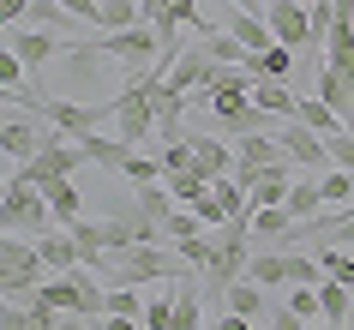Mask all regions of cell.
<instances>
[{
    "label": "cell",
    "instance_id": "cell-5",
    "mask_svg": "<svg viewBox=\"0 0 354 330\" xmlns=\"http://www.w3.org/2000/svg\"><path fill=\"white\" fill-rule=\"evenodd\" d=\"M156 48H162V42H156V30H150V24H132V30H109V37H102V55L120 60L132 78H150Z\"/></svg>",
    "mask_w": 354,
    "mask_h": 330
},
{
    "label": "cell",
    "instance_id": "cell-20",
    "mask_svg": "<svg viewBox=\"0 0 354 330\" xmlns=\"http://www.w3.org/2000/svg\"><path fill=\"white\" fill-rule=\"evenodd\" d=\"M228 30L246 42V55H264V48H277V37H270V24L259 19V12H241V6H228Z\"/></svg>",
    "mask_w": 354,
    "mask_h": 330
},
{
    "label": "cell",
    "instance_id": "cell-16",
    "mask_svg": "<svg viewBox=\"0 0 354 330\" xmlns=\"http://www.w3.org/2000/svg\"><path fill=\"white\" fill-rule=\"evenodd\" d=\"M78 150H84V163H91V168H114V174H120V168H127V156H132L127 138H102V132H84V138H78Z\"/></svg>",
    "mask_w": 354,
    "mask_h": 330
},
{
    "label": "cell",
    "instance_id": "cell-6",
    "mask_svg": "<svg viewBox=\"0 0 354 330\" xmlns=\"http://www.w3.org/2000/svg\"><path fill=\"white\" fill-rule=\"evenodd\" d=\"M6 48H12V55L24 60L30 84H37V78L48 73V66H60V55H66V42H60L55 30H37V24H30V30H12V37H6Z\"/></svg>",
    "mask_w": 354,
    "mask_h": 330
},
{
    "label": "cell",
    "instance_id": "cell-17",
    "mask_svg": "<svg viewBox=\"0 0 354 330\" xmlns=\"http://www.w3.org/2000/svg\"><path fill=\"white\" fill-rule=\"evenodd\" d=\"M324 66L330 73H342L354 84V19H336L330 24V42H324Z\"/></svg>",
    "mask_w": 354,
    "mask_h": 330
},
{
    "label": "cell",
    "instance_id": "cell-32",
    "mask_svg": "<svg viewBox=\"0 0 354 330\" xmlns=\"http://www.w3.org/2000/svg\"><path fill=\"white\" fill-rule=\"evenodd\" d=\"M132 24H145L138 19V0H102V19H96L102 37H109V30H132Z\"/></svg>",
    "mask_w": 354,
    "mask_h": 330
},
{
    "label": "cell",
    "instance_id": "cell-13",
    "mask_svg": "<svg viewBox=\"0 0 354 330\" xmlns=\"http://www.w3.org/2000/svg\"><path fill=\"white\" fill-rule=\"evenodd\" d=\"M42 199H48V210H55L60 228H73V222L84 217V192H78L73 174H60V181H42Z\"/></svg>",
    "mask_w": 354,
    "mask_h": 330
},
{
    "label": "cell",
    "instance_id": "cell-23",
    "mask_svg": "<svg viewBox=\"0 0 354 330\" xmlns=\"http://www.w3.org/2000/svg\"><path fill=\"white\" fill-rule=\"evenodd\" d=\"M246 276L259 288H288V253H252L246 258Z\"/></svg>",
    "mask_w": 354,
    "mask_h": 330
},
{
    "label": "cell",
    "instance_id": "cell-19",
    "mask_svg": "<svg viewBox=\"0 0 354 330\" xmlns=\"http://www.w3.org/2000/svg\"><path fill=\"white\" fill-rule=\"evenodd\" d=\"M223 306L228 312H241V318H270V300H264V288L252 282V276H241V282H228V294H223Z\"/></svg>",
    "mask_w": 354,
    "mask_h": 330
},
{
    "label": "cell",
    "instance_id": "cell-8",
    "mask_svg": "<svg viewBox=\"0 0 354 330\" xmlns=\"http://www.w3.org/2000/svg\"><path fill=\"white\" fill-rule=\"evenodd\" d=\"M264 24H270V37H277L282 48H306V37H313L306 0H270V6H264Z\"/></svg>",
    "mask_w": 354,
    "mask_h": 330
},
{
    "label": "cell",
    "instance_id": "cell-12",
    "mask_svg": "<svg viewBox=\"0 0 354 330\" xmlns=\"http://www.w3.org/2000/svg\"><path fill=\"white\" fill-rule=\"evenodd\" d=\"M37 258L48 264V276H60V271H78L84 258H78V240H73V228H48V235H37Z\"/></svg>",
    "mask_w": 354,
    "mask_h": 330
},
{
    "label": "cell",
    "instance_id": "cell-30",
    "mask_svg": "<svg viewBox=\"0 0 354 330\" xmlns=\"http://www.w3.org/2000/svg\"><path fill=\"white\" fill-rule=\"evenodd\" d=\"M168 192H174V204H180V210H192V204H198V199H205V192H210V181H205V174H198V168H187V174H168Z\"/></svg>",
    "mask_w": 354,
    "mask_h": 330
},
{
    "label": "cell",
    "instance_id": "cell-14",
    "mask_svg": "<svg viewBox=\"0 0 354 330\" xmlns=\"http://www.w3.org/2000/svg\"><path fill=\"white\" fill-rule=\"evenodd\" d=\"M205 324V288H198V276H180L174 282V318L168 330H198Z\"/></svg>",
    "mask_w": 354,
    "mask_h": 330
},
{
    "label": "cell",
    "instance_id": "cell-2",
    "mask_svg": "<svg viewBox=\"0 0 354 330\" xmlns=\"http://www.w3.org/2000/svg\"><path fill=\"white\" fill-rule=\"evenodd\" d=\"M78 168H84V150H78V138H66V132H48L37 156L12 168V181H19V186H42V181H60V174H78ZM12 181H6V186H12Z\"/></svg>",
    "mask_w": 354,
    "mask_h": 330
},
{
    "label": "cell",
    "instance_id": "cell-49",
    "mask_svg": "<svg viewBox=\"0 0 354 330\" xmlns=\"http://www.w3.org/2000/svg\"><path fill=\"white\" fill-rule=\"evenodd\" d=\"M342 330H354V318H348V324H342Z\"/></svg>",
    "mask_w": 354,
    "mask_h": 330
},
{
    "label": "cell",
    "instance_id": "cell-7",
    "mask_svg": "<svg viewBox=\"0 0 354 330\" xmlns=\"http://www.w3.org/2000/svg\"><path fill=\"white\" fill-rule=\"evenodd\" d=\"M42 138H48V132H42L30 114H19V109H6V114H0V156H6L12 168L30 163V156L42 150Z\"/></svg>",
    "mask_w": 354,
    "mask_h": 330
},
{
    "label": "cell",
    "instance_id": "cell-26",
    "mask_svg": "<svg viewBox=\"0 0 354 330\" xmlns=\"http://www.w3.org/2000/svg\"><path fill=\"white\" fill-rule=\"evenodd\" d=\"M282 204H288V217H295V222H313L318 210H324V192H318V181H288V199H282Z\"/></svg>",
    "mask_w": 354,
    "mask_h": 330
},
{
    "label": "cell",
    "instance_id": "cell-24",
    "mask_svg": "<svg viewBox=\"0 0 354 330\" xmlns=\"http://www.w3.org/2000/svg\"><path fill=\"white\" fill-rule=\"evenodd\" d=\"M295 60H300V48H264V55H252L246 60V66H252V78H282V84H288V78H295Z\"/></svg>",
    "mask_w": 354,
    "mask_h": 330
},
{
    "label": "cell",
    "instance_id": "cell-41",
    "mask_svg": "<svg viewBox=\"0 0 354 330\" xmlns=\"http://www.w3.org/2000/svg\"><path fill=\"white\" fill-rule=\"evenodd\" d=\"M60 6H66L73 19H84V24H96V19H102V0H60Z\"/></svg>",
    "mask_w": 354,
    "mask_h": 330
},
{
    "label": "cell",
    "instance_id": "cell-33",
    "mask_svg": "<svg viewBox=\"0 0 354 330\" xmlns=\"http://www.w3.org/2000/svg\"><path fill=\"white\" fill-rule=\"evenodd\" d=\"M318 102H330V109L342 114V109L354 102V84H348L342 73H330V66H318Z\"/></svg>",
    "mask_w": 354,
    "mask_h": 330
},
{
    "label": "cell",
    "instance_id": "cell-47",
    "mask_svg": "<svg viewBox=\"0 0 354 330\" xmlns=\"http://www.w3.org/2000/svg\"><path fill=\"white\" fill-rule=\"evenodd\" d=\"M6 181H12V174H6V156H0V199H6Z\"/></svg>",
    "mask_w": 354,
    "mask_h": 330
},
{
    "label": "cell",
    "instance_id": "cell-25",
    "mask_svg": "<svg viewBox=\"0 0 354 330\" xmlns=\"http://www.w3.org/2000/svg\"><path fill=\"white\" fill-rule=\"evenodd\" d=\"M295 120H300V127H313L318 138H330V132H342V114H336L330 102H318V96H300Z\"/></svg>",
    "mask_w": 354,
    "mask_h": 330
},
{
    "label": "cell",
    "instance_id": "cell-39",
    "mask_svg": "<svg viewBox=\"0 0 354 330\" xmlns=\"http://www.w3.org/2000/svg\"><path fill=\"white\" fill-rule=\"evenodd\" d=\"M174 253L187 258V264H192V271H198V276L210 271V235H192V240H174Z\"/></svg>",
    "mask_w": 354,
    "mask_h": 330
},
{
    "label": "cell",
    "instance_id": "cell-27",
    "mask_svg": "<svg viewBox=\"0 0 354 330\" xmlns=\"http://www.w3.org/2000/svg\"><path fill=\"white\" fill-rule=\"evenodd\" d=\"M120 174H127V186H162V181H168V174H162V156H156V150H132Z\"/></svg>",
    "mask_w": 354,
    "mask_h": 330
},
{
    "label": "cell",
    "instance_id": "cell-48",
    "mask_svg": "<svg viewBox=\"0 0 354 330\" xmlns=\"http://www.w3.org/2000/svg\"><path fill=\"white\" fill-rule=\"evenodd\" d=\"M342 127H348V132H354V102H348V109H342Z\"/></svg>",
    "mask_w": 354,
    "mask_h": 330
},
{
    "label": "cell",
    "instance_id": "cell-22",
    "mask_svg": "<svg viewBox=\"0 0 354 330\" xmlns=\"http://www.w3.org/2000/svg\"><path fill=\"white\" fill-rule=\"evenodd\" d=\"M318 306H324V324L342 330L354 318V288H342L336 276H324V282H318Z\"/></svg>",
    "mask_w": 354,
    "mask_h": 330
},
{
    "label": "cell",
    "instance_id": "cell-10",
    "mask_svg": "<svg viewBox=\"0 0 354 330\" xmlns=\"http://www.w3.org/2000/svg\"><path fill=\"white\" fill-rule=\"evenodd\" d=\"M168 84H174V91H210V84H216V60L205 55V48H180V60H174V66H168Z\"/></svg>",
    "mask_w": 354,
    "mask_h": 330
},
{
    "label": "cell",
    "instance_id": "cell-21",
    "mask_svg": "<svg viewBox=\"0 0 354 330\" xmlns=\"http://www.w3.org/2000/svg\"><path fill=\"white\" fill-rule=\"evenodd\" d=\"M234 156H241V163H252V168L288 163V150H282V138H277V132H246L241 145H234Z\"/></svg>",
    "mask_w": 354,
    "mask_h": 330
},
{
    "label": "cell",
    "instance_id": "cell-45",
    "mask_svg": "<svg viewBox=\"0 0 354 330\" xmlns=\"http://www.w3.org/2000/svg\"><path fill=\"white\" fill-rule=\"evenodd\" d=\"M55 330H91V318H84V312H60Z\"/></svg>",
    "mask_w": 354,
    "mask_h": 330
},
{
    "label": "cell",
    "instance_id": "cell-37",
    "mask_svg": "<svg viewBox=\"0 0 354 330\" xmlns=\"http://www.w3.org/2000/svg\"><path fill=\"white\" fill-rule=\"evenodd\" d=\"M156 156H162V174H187V168H192V132H187V138H174V145H162Z\"/></svg>",
    "mask_w": 354,
    "mask_h": 330
},
{
    "label": "cell",
    "instance_id": "cell-38",
    "mask_svg": "<svg viewBox=\"0 0 354 330\" xmlns=\"http://www.w3.org/2000/svg\"><path fill=\"white\" fill-rule=\"evenodd\" d=\"M288 282H300V288H318V282H324V264H318V258L288 253Z\"/></svg>",
    "mask_w": 354,
    "mask_h": 330
},
{
    "label": "cell",
    "instance_id": "cell-40",
    "mask_svg": "<svg viewBox=\"0 0 354 330\" xmlns=\"http://www.w3.org/2000/svg\"><path fill=\"white\" fill-rule=\"evenodd\" d=\"M91 330H145V318H127V312H102V318H91Z\"/></svg>",
    "mask_w": 354,
    "mask_h": 330
},
{
    "label": "cell",
    "instance_id": "cell-3",
    "mask_svg": "<svg viewBox=\"0 0 354 330\" xmlns=\"http://www.w3.org/2000/svg\"><path fill=\"white\" fill-rule=\"evenodd\" d=\"M114 138H127L132 150H150V138H156V102H150V84H138V78L114 96Z\"/></svg>",
    "mask_w": 354,
    "mask_h": 330
},
{
    "label": "cell",
    "instance_id": "cell-28",
    "mask_svg": "<svg viewBox=\"0 0 354 330\" xmlns=\"http://www.w3.org/2000/svg\"><path fill=\"white\" fill-rule=\"evenodd\" d=\"M24 19L37 24V30H73V24H84V19H73V12H66V6H60V0H30V12H24Z\"/></svg>",
    "mask_w": 354,
    "mask_h": 330
},
{
    "label": "cell",
    "instance_id": "cell-43",
    "mask_svg": "<svg viewBox=\"0 0 354 330\" xmlns=\"http://www.w3.org/2000/svg\"><path fill=\"white\" fill-rule=\"evenodd\" d=\"M24 12H30V0H0V30H6L12 19H24Z\"/></svg>",
    "mask_w": 354,
    "mask_h": 330
},
{
    "label": "cell",
    "instance_id": "cell-34",
    "mask_svg": "<svg viewBox=\"0 0 354 330\" xmlns=\"http://www.w3.org/2000/svg\"><path fill=\"white\" fill-rule=\"evenodd\" d=\"M288 306H295V318L300 324H324V306H318V288H288Z\"/></svg>",
    "mask_w": 354,
    "mask_h": 330
},
{
    "label": "cell",
    "instance_id": "cell-44",
    "mask_svg": "<svg viewBox=\"0 0 354 330\" xmlns=\"http://www.w3.org/2000/svg\"><path fill=\"white\" fill-rule=\"evenodd\" d=\"M210 330H259V324H252V318H241V312H228V306H223V318H216Z\"/></svg>",
    "mask_w": 354,
    "mask_h": 330
},
{
    "label": "cell",
    "instance_id": "cell-46",
    "mask_svg": "<svg viewBox=\"0 0 354 330\" xmlns=\"http://www.w3.org/2000/svg\"><path fill=\"white\" fill-rule=\"evenodd\" d=\"M6 109H19V91H6V84H0V114Z\"/></svg>",
    "mask_w": 354,
    "mask_h": 330
},
{
    "label": "cell",
    "instance_id": "cell-18",
    "mask_svg": "<svg viewBox=\"0 0 354 330\" xmlns=\"http://www.w3.org/2000/svg\"><path fill=\"white\" fill-rule=\"evenodd\" d=\"M252 102H259L264 114H282V120H295V109H300V96L288 91V84H282V78H252Z\"/></svg>",
    "mask_w": 354,
    "mask_h": 330
},
{
    "label": "cell",
    "instance_id": "cell-11",
    "mask_svg": "<svg viewBox=\"0 0 354 330\" xmlns=\"http://www.w3.org/2000/svg\"><path fill=\"white\" fill-rule=\"evenodd\" d=\"M192 168L205 174V181H228L234 174V150L223 138H210V132H192Z\"/></svg>",
    "mask_w": 354,
    "mask_h": 330
},
{
    "label": "cell",
    "instance_id": "cell-29",
    "mask_svg": "<svg viewBox=\"0 0 354 330\" xmlns=\"http://www.w3.org/2000/svg\"><path fill=\"white\" fill-rule=\"evenodd\" d=\"M318 192H324V210H342V204L354 199V174L348 168H324V174H318Z\"/></svg>",
    "mask_w": 354,
    "mask_h": 330
},
{
    "label": "cell",
    "instance_id": "cell-36",
    "mask_svg": "<svg viewBox=\"0 0 354 330\" xmlns=\"http://www.w3.org/2000/svg\"><path fill=\"white\" fill-rule=\"evenodd\" d=\"M318 264H324V276H336L342 288H354V258L342 253V246H324V253H318Z\"/></svg>",
    "mask_w": 354,
    "mask_h": 330
},
{
    "label": "cell",
    "instance_id": "cell-15",
    "mask_svg": "<svg viewBox=\"0 0 354 330\" xmlns=\"http://www.w3.org/2000/svg\"><path fill=\"white\" fill-rule=\"evenodd\" d=\"M102 42H66V55H60V73L78 78V84H91V78H102Z\"/></svg>",
    "mask_w": 354,
    "mask_h": 330
},
{
    "label": "cell",
    "instance_id": "cell-42",
    "mask_svg": "<svg viewBox=\"0 0 354 330\" xmlns=\"http://www.w3.org/2000/svg\"><path fill=\"white\" fill-rule=\"evenodd\" d=\"M270 330H306L295 318V306H288V300H282V306H270Z\"/></svg>",
    "mask_w": 354,
    "mask_h": 330
},
{
    "label": "cell",
    "instance_id": "cell-4",
    "mask_svg": "<svg viewBox=\"0 0 354 330\" xmlns=\"http://www.w3.org/2000/svg\"><path fill=\"white\" fill-rule=\"evenodd\" d=\"M42 120L55 132H66V138H84V132H96L102 120H114V96L109 102H66V96H42Z\"/></svg>",
    "mask_w": 354,
    "mask_h": 330
},
{
    "label": "cell",
    "instance_id": "cell-9",
    "mask_svg": "<svg viewBox=\"0 0 354 330\" xmlns=\"http://www.w3.org/2000/svg\"><path fill=\"white\" fill-rule=\"evenodd\" d=\"M277 138H282V150H288V163H295V168H306V174H324V168H330V145H324L313 127L288 120V132H277Z\"/></svg>",
    "mask_w": 354,
    "mask_h": 330
},
{
    "label": "cell",
    "instance_id": "cell-1",
    "mask_svg": "<svg viewBox=\"0 0 354 330\" xmlns=\"http://www.w3.org/2000/svg\"><path fill=\"white\" fill-rule=\"evenodd\" d=\"M48 228H60L55 210H48V199H42V186H6V199H0V235H48Z\"/></svg>",
    "mask_w": 354,
    "mask_h": 330
},
{
    "label": "cell",
    "instance_id": "cell-31",
    "mask_svg": "<svg viewBox=\"0 0 354 330\" xmlns=\"http://www.w3.org/2000/svg\"><path fill=\"white\" fill-rule=\"evenodd\" d=\"M55 318H60V312H55ZM55 318L19 306V300H0V330H55Z\"/></svg>",
    "mask_w": 354,
    "mask_h": 330
},
{
    "label": "cell",
    "instance_id": "cell-35",
    "mask_svg": "<svg viewBox=\"0 0 354 330\" xmlns=\"http://www.w3.org/2000/svg\"><path fill=\"white\" fill-rule=\"evenodd\" d=\"M192 235H205V222H198V210H174V217L162 222V240L174 246V240H192Z\"/></svg>",
    "mask_w": 354,
    "mask_h": 330
}]
</instances>
